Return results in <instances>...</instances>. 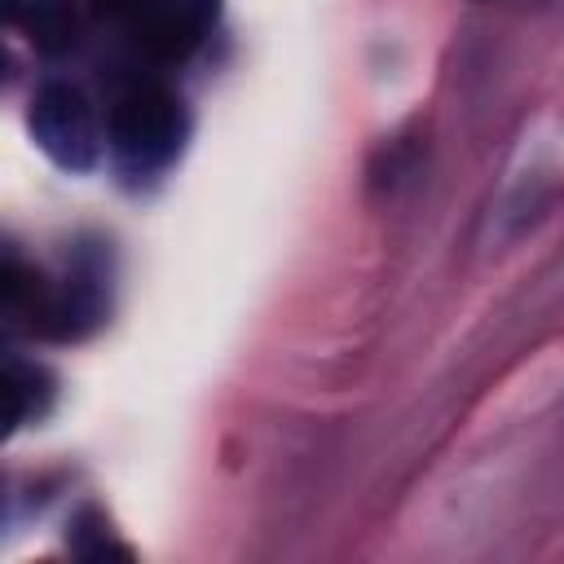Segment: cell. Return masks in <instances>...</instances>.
Listing matches in <instances>:
<instances>
[{
  "instance_id": "6da1fadb",
  "label": "cell",
  "mask_w": 564,
  "mask_h": 564,
  "mask_svg": "<svg viewBox=\"0 0 564 564\" xmlns=\"http://www.w3.org/2000/svg\"><path fill=\"white\" fill-rule=\"evenodd\" d=\"M106 141L123 172L150 176L163 172L185 141V106L163 84H132L115 97Z\"/></svg>"
},
{
  "instance_id": "7a4b0ae2",
  "label": "cell",
  "mask_w": 564,
  "mask_h": 564,
  "mask_svg": "<svg viewBox=\"0 0 564 564\" xmlns=\"http://www.w3.org/2000/svg\"><path fill=\"white\" fill-rule=\"evenodd\" d=\"M26 128L35 145L66 172H93L101 163L106 132H101L93 101L75 84H62V79L40 84L26 110Z\"/></svg>"
},
{
  "instance_id": "3957f363",
  "label": "cell",
  "mask_w": 564,
  "mask_h": 564,
  "mask_svg": "<svg viewBox=\"0 0 564 564\" xmlns=\"http://www.w3.org/2000/svg\"><path fill=\"white\" fill-rule=\"evenodd\" d=\"M123 9L137 40L159 57L189 53L216 18V0H123Z\"/></svg>"
},
{
  "instance_id": "277c9868",
  "label": "cell",
  "mask_w": 564,
  "mask_h": 564,
  "mask_svg": "<svg viewBox=\"0 0 564 564\" xmlns=\"http://www.w3.org/2000/svg\"><path fill=\"white\" fill-rule=\"evenodd\" d=\"M4 22L22 31L40 53H66L75 44V4L70 0H0Z\"/></svg>"
},
{
  "instance_id": "5b68a950",
  "label": "cell",
  "mask_w": 564,
  "mask_h": 564,
  "mask_svg": "<svg viewBox=\"0 0 564 564\" xmlns=\"http://www.w3.org/2000/svg\"><path fill=\"white\" fill-rule=\"evenodd\" d=\"M4 401H9V432L40 423L53 405V375L40 361H22L18 352L4 357Z\"/></svg>"
}]
</instances>
